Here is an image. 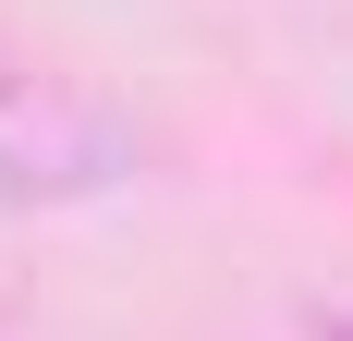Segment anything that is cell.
Here are the masks:
<instances>
[{
    "mask_svg": "<svg viewBox=\"0 0 353 341\" xmlns=\"http://www.w3.org/2000/svg\"><path fill=\"white\" fill-rule=\"evenodd\" d=\"M110 170H122V122H110L98 98L0 61V183H25V195H85Z\"/></svg>",
    "mask_w": 353,
    "mask_h": 341,
    "instance_id": "6da1fadb",
    "label": "cell"
}]
</instances>
